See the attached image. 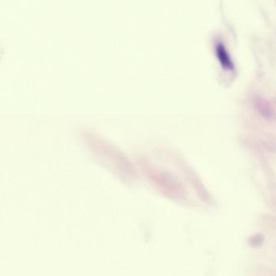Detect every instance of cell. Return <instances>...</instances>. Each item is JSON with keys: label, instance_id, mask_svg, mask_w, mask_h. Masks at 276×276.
<instances>
[{"label": "cell", "instance_id": "6da1fadb", "mask_svg": "<svg viewBox=\"0 0 276 276\" xmlns=\"http://www.w3.org/2000/svg\"><path fill=\"white\" fill-rule=\"evenodd\" d=\"M217 52H218V57H219L221 62L224 68L228 69V70H233L234 69V65H233V62H232L229 55L224 50V47L220 46L218 48Z\"/></svg>", "mask_w": 276, "mask_h": 276}, {"label": "cell", "instance_id": "7a4b0ae2", "mask_svg": "<svg viewBox=\"0 0 276 276\" xmlns=\"http://www.w3.org/2000/svg\"><path fill=\"white\" fill-rule=\"evenodd\" d=\"M257 107L259 109L260 112L263 114V116H269V117H272V114L273 113V111H272V109L270 107L269 104H267V102L264 101V105H263V100H259L258 102Z\"/></svg>", "mask_w": 276, "mask_h": 276}]
</instances>
